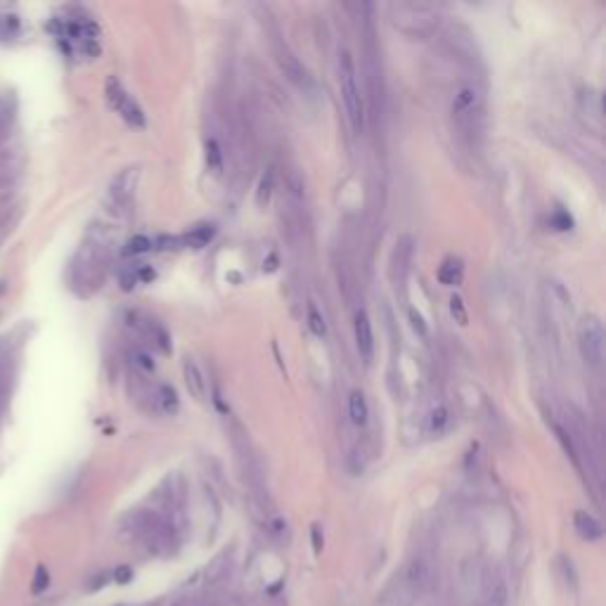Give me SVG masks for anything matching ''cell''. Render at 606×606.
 Wrapping results in <instances>:
<instances>
[{"label":"cell","instance_id":"1","mask_svg":"<svg viewBox=\"0 0 606 606\" xmlns=\"http://www.w3.org/2000/svg\"><path fill=\"white\" fill-rule=\"evenodd\" d=\"M104 270H107V261H104L102 249L92 242H85L69 263V284L81 296H88V294L99 289Z\"/></svg>","mask_w":606,"mask_h":606},{"label":"cell","instance_id":"2","mask_svg":"<svg viewBox=\"0 0 606 606\" xmlns=\"http://www.w3.org/2000/svg\"><path fill=\"white\" fill-rule=\"evenodd\" d=\"M453 116L457 128L467 135H478L483 126V95L476 85L462 83L453 92Z\"/></svg>","mask_w":606,"mask_h":606},{"label":"cell","instance_id":"3","mask_svg":"<svg viewBox=\"0 0 606 606\" xmlns=\"http://www.w3.org/2000/svg\"><path fill=\"white\" fill-rule=\"evenodd\" d=\"M391 15H393V27H398L401 31H405V34H408L410 24H417V39H420V36H429L431 31L436 29V24H439V12L431 8V5L398 3V5H391Z\"/></svg>","mask_w":606,"mask_h":606},{"label":"cell","instance_id":"4","mask_svg":"<svg viewBox=\"0 0 606 606\" xmlns=\"http://www.w3.org/2000/svg\"><path fill=\"white\" fill-rule=\"evenodd\" d=\"M341 97L348 111V121H351L355 133H360V130L365 128V109H362V97H360L358 83H355L353 62L348 53L341 55Z\"/></svg>","mask_w":606,"mask_h":606},{"label":"cell","instance_id":"5","mask_svg":"<svg viewBox=\"0 0 606 606\" xmlns=\"http://www.w3.org/2000/svg\"><path fill=\"white\" fill-rule=\"evenodd\" d=\"M104 95H107V102L109 107L116 111L128 126L133 128H145L147 126V118H145V111L140 109V104L135 102L133 97L128 95V90L123 88V83L118 81L116 76H109L107 78V85H104Z\"/></svg>","mask_w":606,"mask_h":606},{"label":"cell","instance_id":"6","mask_svg":"<svg viewBox=\"0 0 606 606\" xmlns=\"http://www.w3.org/2000/svg\"><path fill=\"white\" fill-rule=\"evenodd\" d=\"M578 346L583 353L585 362H590L592 367H599L604 360V327L599 322V317L587 315L580 320L578 327Z\"/></svg>","mask_w":606,"mask_h":606},{"label":"cell","instance_id":"7","mask_svg":"<svg viewBox=\"0 0 606 606\" xmlns=\"http://www.w3.org/2000/svg\"><path fill=\"white\" fill-rule=\"evenodd\" d=\"M481 599L483 606H507L509 604V585L507 576L500 566H488L481 583Z\"/></svg>","mask_w":606,"mask_h":606},{"label":"cell","instance_id":"8","mask_svg":"<svg viewBox=\"0 0 606 606\" xmlns=\"http://www.w3.org/2000/svg\"><path fill=\"white\" fill-rule=\"evenodd\" d=\"M429 585H431V561L422 557V554H417V557L408 561V566L403 571V587L412 597H417L422 592H429Z\"/></svg>","mask_w":606,"mask_h":606},{"label":"cell","instance_id":"9","mask_svg":"<svg viewBox=\"0 0 606 606\" xmlns=\"http://www.w3.org/2000/svg\"><path fill=\"white\" fill-rule=\"evenodd\" d=\"M277 62H280V67H282L284 76L289 78L298 90H303V92H315V81H313V76H310V74H308V69L298 64V60L294 57L291 53H287V50H282V53H280V57H277Z\"/></svg>","mask_w":606,"mask_h":606},{"label":"cell","instance_id":"10","mask_svg":"<svg viewBox=\"0 0 606 606\" xmlns=\"http://www.w3.org/2000/svg\"><path fill=\"white\" fill-rule=\"evenodd\" d=\"M12 384H15V358L10 353H3L0 355V420L8 412Z\"/></svg>","mask_w":606,"mask_h":606},{"label":"cell","instance_id":"11","mask_svg":"<svg viewBox=\"0 0 606 606\" xmlns=\"http://www.w3.org/2000/svg\"><path fill=\"white\" fill-rule=\"evenodd\" d=\"M355 346H358L360 355L365 360L372 358L374 353V334H372V322L370 315L365 310H358L355 313Z\"/></svg>","mask_w":606,"mask_h":606},{"label":"cell","instance_id":"12","mask_svg":"<svg viewBox=\"0 0 606 606\" xmlns=\"http://www.w3.org/2000/svg\"><path fill=\"white\" fill-rule=\"evenodd\" d=\"M573 526H576L578 535L583 540H599L604 533L602 523H599L592 514H587V511H576V514H573Z\"/></svg>","mask_w":606,"mask_h":606},{"label":"cell","instance_id":"13","mask_svg":"<svg viewBox=\"0 0 606 606\" xmlns=\"http://www.w3.org/2000/svg\"><path fill=\"white\" fill-rule=\"evenodd\" d=\"M183 372H185V384H187V389H190V393L195 398H199V401H204V398H206V382H204L202 372H199L197 362L195 360H185Z\"/></svg>","mask_w":606,"mask_h":606},{"label":"cell","instance_id":"14","mask_svg":"<svg viewBox=\"0 0 606 606\" xmlns=\"http://www.w3.org/2000/svg\"><path fill=\"white\" fill-rule=\"evenodd\" d=\"M230 566H233V552L225 549V552L214 557L211 559V564L206 566V580H209V583H218V580H223L230 573Z\"/></svg>","mask_w":606,"mask_h":606},{"label":"cell","instance_id":"15","mask_svg":"<svg viewBox=\"0 0 606 606\" xmlns=\"http://www.w3.org/2000/svg\"><path fill=\"white\" fill-rule=\"evenodd\" d=\"M20 176V159L15 152L0 149V187H10V183Z\"/></svg>","mask_w":606,"mask_h":606},{"label":"cell","instance_id":"16","mask_svg":"<svg viewBox=\"0 0 606 606\" xmlns=\"http://www.w3.org/2000/svg\"><path fill=\"white\" fill-rule=\"evenodd\" d=\"M462 277H464V266H462L460 259H446L439 268V280L443 284L448 287H455L462 282Z\"/></svg>","mask_w":606,"mask_h":606},{"label":"cell","instance_id":"17","mask_svg":"<svg viewBox=\"0 0 606 606\" xmlns=\"http://www.w3.org/2000/svg\"><path fill=\"white\" fill-rule=\"evenodd\" d=\"M157 405H159V410L161 412H166V415H176L178 412V408H180V403H178V393L173 391V386H168V384H161L159 386V391H157Z\"/></svg>","mask_w":606,"mask_h":606},{"label":"cell","instance_id":"18","mask_svg":"<svg viewBox=\"0 0 606 606\" xmlns=\"http://www.w3.org/2000/svg\"><path fill=\"white\" fill-rule=\"evenodd\" d=\"M214 235H216V228H214V225H197V228H192L190 233L185 235V245H187V247H195V249H199V247L209 245L211 237H214Z\"/></svg>","mask_w":606,"mask_h":606},{"label":"cell","instance_id":"19","mask_svg":"<svg viewBox=\"0 0 606 606\" xmlns=\"http://www.w3.org/2000/svg\"><path fill=\"white\" fill-rule=\"evenodd\" d=\"M348 415H351L353 424H358V427L367 422V403L360 391H353L351 398H348Z\"/></svg>","mask_w":606,"mask_h":606},{"label":"cell","instance_id":"20","mask_svg":"<svg viewBox=\"0 0 606 606\" xmlns=\"http://www.w3.org/2000/svg\"><path fill=\"white\" fill-rule=\"evenodd\" d=\"M206 166H209V171H214V173L223 171V152H221V145H218L214 137L206 140Z\"/></svg>","mask_w":606,"mask_h":606},{"label":"cell","instance_id":"21","mask_svg":"<svg viewBox=\"0 0 606 606\" xmlns=\"http://www.w3.org/2000/svg\"><path fill=\"white\" fill-rule=\"evenodd\" d=\"M149 249H152V240L145 237V235H135V237H130V240L126 242L123 254H126V256H137V254H147Z\"/></svg>","mask_w":606,"mask_h":606},{"label":"cell","instance_id":"22","mask_svg":"<svg viewBox=\"0 0 606 606\" xmlns=\"http://www.w3.org/2000/svg\"><path fill=\"white\" fill-rule=\"evenodd\" d=\"M308 327H310V332H313L315 336H324L327 334V324H324V317L317 313V308L313 303H310V308H308Z\"/></svg>","mask_w":606,"mask_h":606},{"label":"cell","instance_id":"23","mask_svg":"<svg viewBox=\"0 0 606 606\" xmlns=\"http://www.w3.org/2000/svg\"><path fill=\"white\" fill-rule=\"evenodd\" d=\"M446 424H448V410L446 408H436L429 415V429L434 431V434H441V431L446 429Z\"/></svg>","mask_w":606,"mask_h":606},{"label":"cell","instance_id":"24","mask_svg":"<svg viewBox=\"0 0 606 606\" xmlns=\"http://www.w3.org/2000/svg\"><path fill=\"white\" fill-rule=\"evenodd\" d=\"M50 585V576H48V568L46 566H39L36 568V576H34V583H31V590L34 595H41L43 590Z\"/></svg>","mask_w":606,"mask_h":606},{"label":"cell","instance_id":"25","mask_svg":"<svg viewBox=\"0 0 606 606\" xmlns=\"http://www.w3.org/2000/svg\"><path fill=\"white\" fill-rule=\"evenodd\" d=\"M270 187H273V171H268L263 180H261L259 185V195H256V202H259V206L268 204V199H270Z\"/></svg>","mask_w":606,"mask_h":606},{"label":"cell","instance_id":"26","mask_svg":"<svg viewBox=\"0 0 606 606\" xmlns=\"http://www.w3.org/2000/svg\"><path fill=\"white\" fill-rule=\"evenodd\" d=\"M552 225L557 230H571L573 221H571V216H568L564 209H557V211H554V216H552Z\"/></svg>","mask_w":606,"mask_h":606},{"label":"cell","instance_id":"27","mask_svg":"<svg viewBox=\"0 0 606 606\" xmlns=\"http://www.w3.org/2000/svg\"><path fill=\"white\" fill-rule=\"evenodd\" d=\"M561 571H564L566 585L571 587L573 592H576V590H578V587H576V571H573V564H571V561H568L566 557H561Z\"/></svg>","mask_w":606,"mask_h":606},{"label":"cell","instance_id":"28","mask_svg":"<svg viewBox=\"0 0 606 606\" xmlns=\"http://www.w3.org/2000/svg\"><path fill=\"white\" fill-rule=\"evenodd\" d=\"M450 310H453V315L460 320V324H467V310H464V303H462L460 296L450 298Z\"/></svg>","mask_w":606,"mask_h":606},{"label":"cell","instance_id":"29","mask_svg":"<svg viewBox=\"0 0 606 606\" xmlns=\"http://www.w3.org/2000/svg\"><path fill=\"white\" fill-rule=\"evenodd\" d=\"M111 576H114L116 583L126 585V583H130V578H133V568H128V566H118L116 571L111 573Z\"/></svg>","mask_w":606,"mask_h":606},{"label":"cell","instance_id":"30","mask_svg":"<svg viewBox=\"0 0 606 606\" xmlns=\"http://www.w3.org/2000/svg\"><path fill=\"white\" fill-rule=\"evenodd\" d=\"M410 320H412V327H415L417 332H420L422 336H427V324H424L422 315L417 313V310H410Z\"/></svg>","mask_w":606,"mask_h":606},{"label":"cell","instance_id":"31","mask_svg":"<svg viewBox=\"0 0 606 606\" xmlns=\"http://www.w3.org/2000/svg\"><path fill=\"white\" fill-rule=\"evenodd\" d=\"M408 606H436V604H434V599L429 597V592H422V595H417V597H410Z\"/></svg>","mask_w":606,"mask_h":606},{"label":"cell","instance_id":"32","mask_svg":"<svg viewBox=\"0 0 606 606\" xmlns=\"http://www.w3.org/2000/svg\"><path fill=\"white\" fill-rule=\"evenodd\" d=\"M310 535H313V552L320 554L322 552V530H320V526L310 528Z\"/></svg>","mask_w":606,"mask_h":606},{"label":"cell","instance_id":"33","mask_svg":"<svg viewBox=\"0 0 606 606\" xmlns=\"http://www.w3.org/2000/svg\"><path fill=\"white\" fill-rule=\"evenodd\" d=\"M135 362L142 367V370H154V362L149 360V355H145V353H135Z\"/></svg>","mask_w":606,"mask_h":606},{"label":"cell","instance_id":"34","mask_svg":"<svg viewBox=\"0 0 606 606\" xmlns=\"http://www.w3.org/2000/svg\"><path fill=\"white\" fill-rule=\"evenodd\" d=\"M8 294V282L5 280H0V296H5Z\"/></svg>","mask_w":606,"mask_h":606}]
</instances>
